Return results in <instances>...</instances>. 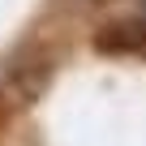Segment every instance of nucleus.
Masks as SVG:
<instances>
[{"label": "nucleus", "instance_id": "1", "mask_svg": "<svg viewBox=\"0 0 146 146\" xmlns=\"http://www.w3.org/2000/svg\"><path fill=\"white\" fill-rule=\"evenodd\" d=\"M99 47L103 52H142L146 47V26H112L108 35H99Z\"/></svg>", "mask_w": 146, "mask_h": 146}]
</instances>
